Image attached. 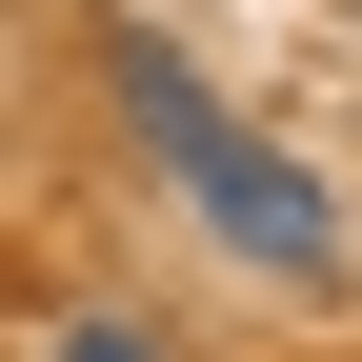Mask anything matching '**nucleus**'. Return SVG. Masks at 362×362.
<instances>
[{"mask_svg":"<svg viewBox=\"0 0 362 362\" xmlns=\"http://www.w3.org/2000/svg\"><path fill=\"white\" fill-rule=\"evenodd\" d=\"M101 81H121L141 161L181 181V221H202L221 262H262V282H302V302L342 282V202H322V161H302V141H262V121L221 101V81L181 61V40H141V21H121V61H101Z\"/></svg>","mask_w":362,"mask_h":362,"instance_id":"nucleus-1","label":"nucleus"}]
</instances>
